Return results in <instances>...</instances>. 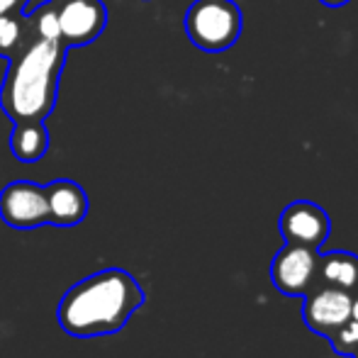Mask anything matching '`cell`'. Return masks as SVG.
Listing matches in <instances>:
<instances>
[{"label":"cell","instance_id":"9c48e42d","mask_svg":"<svg viewBox=\"0 0 358 358\" xmlns=\"http://www.w3.org/2000/svg\"><path fill=\"white\" fill-rule=\"evenodd\" d=\"M49 203V224L54 227H76L88 215V195L73 180H54L44 185Z\"/></svg>","mask_w":358,"mask_h":358},{"label":"cell","instance_id":"6da1fadb","mask_svg":"<svg viewBox=\"0 0 358 358\" xmlns=\"http://www.w3.org/2000/svg\"><path fill=\"white\" fill-rule=\"evenodd\" d=\"M144 305V290L132 273L105 268L78 280L64 292L57 307V322L78 339L108 336L124 329L129 317Z\"/></svg>","mask_w":358,"mask_h":358},{"label":"cell","instance_id":"5b68a950","mask_svg":"<svg viewBox=\"0 0 358 358\" xmlns=\"http://www.w3.org/2000/svg\"><path fill=\"white\" fill-rule=\"evenodd\" d=\"M0 220L13 229H37L49 224L47 190L29 180H13L0 190Z\"/></svg>","mask_w":358,"mask_h":358},{"label":"cell","instance_id":"3957f363","mask_svg":"<svg viewBox=\"0 0 358 358\" xmlns=\"http://www.w3.org/2000/svg\"><path fill=\"white\" fill-rule=\"evenodd\" d=\"M241 10L234 0H195L185 13V34L203 52H224L241 34Z\"/></svg>","mask_w":358,"mask_h":358},{"label":"cell","instance_id":"8992f818","mask_svg":"<svg viewBox=\"0 0 358 358\" xmlns=\"http://www.w3.org/2000/svg\"><path fill=\"white\" fill-rule=\"evenodd\" d=\"M278 231L285 244L320 251L331 234V220L327 210L312 200H295L280 213Z\"/></svg>","mask_w":358,"mask_h":358},{"label":"cell","instance_id":"7a4b0ae2","mask_svg":"<svg viewBox=\"0 0 358 358\" xmlns=\"http://www.w3.org/2000/svg\"><path fill=\"white\" fill-rule=\"evenodd\" d=\"M66 52L62 42L32 37L8 59V71L0 85V108L13 122L47 120L52 115Z\"/></svg>","mask_w":358,"mask_h":358},{"label":"cell","instance_id":"7c38bea8","mask_svg":"<svg viewBox=\"0 0 358 358\" xmlns=\"http://www.w3.org/2000/svg\"><path fill=\"white\" fill-rule=\"evenodd\" d=\"M27 17L24 13H10L0 17V57L10 59L24 42Z\"/></svg>","mask_w":358,"mask_h":358},{"label":"cell","instance_id":"30bf717a","mask_svg":"<svg viewBox=\"0 0 358 358\" xmlns=\"http://www.w3.org/2000/svg\"><path fill=\"white\" fill-rule=\"evenodd\" d=\"M317 285L339 287L346 292L358 290V256L351 251H322L317 264Z\"/></svg>","mask_w":358,"mask_h":358},{"label":"cell","instance_id":"52a82bcc","mask_svg":"<svg viewBox=\"0 0 358 358\" xmlns=\"http://www.w3.org/2000/svg\"><path fill=\"white\" fill-rule=\"evenodd\" d=\"M302 300H305L302 302V320H305L307 329L324 336V339L334 334L344 322L351 320L354 292L329 285H315Z\"/></svg>","mask_w":358,"mask_h":358},{"label":"cell","instance_id":"ba28073f","mask_svg":"<svg viewBox=\"0 0 358 358\" xmlns=\"http://www.w3.org/2000/svg\"><path fill=\"white\" fill-rule=\"evenodd\" d=\"M59 5V29L66 49L85 47L103 34L108 24V10L100 0H66Z\"/></svg>","mask_w":358,"mask_h":358},{"label":"cell","instance_id":"5bb4252c","mask_svg":"<svg viewBox=\"0 0 358 358\" xmlns=\"http://www.w3.org/2000/svg\"><path fill=\"white\" fill-rule=\"evenodd\" d=\"M29 0H0V17L10 13H24Z\"/></svg>","mask_w":358,"mask_h":358},{"label":"cell","instance_id":"ac0fdd59","mask_svg":"<svg viewBox=\"0 0 358 358\" xmlns=\"http://www.w3.org/2000/svg\"><path fill=\"white\" fill-rule=\"evenodd\" d=\"M54 3H66V0H54Z\"/></svg>","mask_w":358,"mask_h":358},{"label":"cell","instance_id":"4fadbf2b","mask_svg":"<svg viewBox=\"0 0 358 358\" xmlns=\"http://www.w3.org/2000/svg\"><path fill=\"white\" fill-rule=\"evenodd\" d=\"M27 22L32 24L34 37L49 39V42H62V29H59V5L54 0H49L44 8L34 10L27 17Z\"/></svg>","mask_w":358,"mask_h":358},{"label":"cell","instance_id":"8fae6325","mask_svg":"<svg viewBox=\"0 0 358 358\" xmlns=\"http://www.w3.org/2000/svg\"><path fill=\"white\" fill-rule=\"evenodd\" d=\"M10 151L20 164H34L49 151V129L44 120H22L13 122Z\"/></svg>","mask_w":358,"mask_h":358},{"label":"cell","instance_id":"277c9868","mask_svg":"<svg viewBox=\"0 0 358 358\" xmlns=\"http://www.w3.org/2000/svg\"><path fill=\"white\" fill-rule=\"evenodd\" d=\"M320 251L285 244L271 261V280L287 297H305L317 285Z\"/></svg>","mask_w":358,"mask_h":358},{"label":"cell","instance_id":"2e32d148","mask_svg":"<svg viewBox=\"0 0 358 358\" xmlns=\"http://www.w3.org/2000/svg\"><path fill=\"white\" fill-rule=\"evenodd\" d=\"M351 320L358 322V290L354 292V300H351Z\"/></svg>","mask_w":358,"mask_h":358},{"label":"cell","instance_id":"e0dca14e","mask_svg":"<svg viewBox=\"0 0 358 358\" xmlns=\"http://www.w3.org/2000/svg\"><path fill=\"white\" fill-rule=\"evenodd\" d=\"M351 358H358V349L354 351V356H351Z\"/></svg>","mask_w":358,"mask_h":358},{"label":"cell","instance_id":"9a60e30c","mask_svg":"<svg viewBox=\"0 0 358 358\" xmlns=\"http://www.w3.org/2000/svg\"><path fill=\"white\" fill-rule=\"evenodd\" d=\"M322 5H327V8H344V5H349L351 0H320Z\"/></svg>","mask_w":358,"mask_h":358}]
</instances>
